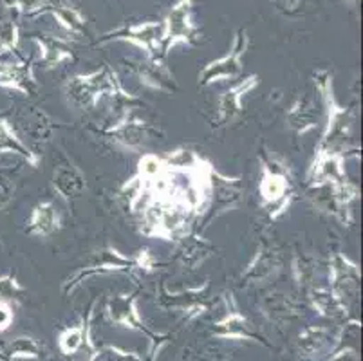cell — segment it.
Returning a JSON list of instances; mask_svg holds the SVG:
<instances>
[{
  "label": "cell",
  "mask_w": 363,
  "mask_h": 361,
  "mask_svg": "<svg viewBox=\"0 0 363 361\" xmlns=\"http://www.w3.org/2000/svg\"><path fill=\"white\" fill-rule=\"evenodd\" d=\"M240 40L237 42V48L233 49V52L230 56H226L224 60L217 62V64L208 65V69L204 71V79L210 82L213 78H220V76H230V74H235L239 71V55H240Z\"/></svg>",
  "instance_id": "cell-1"
},
{
  "label": "cell",
  "mask_w": 363,
  "mask_h": 361,
  "mask_svg": "<svg viewBox=\"0 0 363 361\" xmlns=\"http://www.w3.org/2000/svg\"><path fill=\"white\" fill-rule=\"evenodd\" d=\"M168 26H170V35L174 33V36H183L186 38L188 35V4L186 2H181L174 8V11L170 13V18H168Z\"/></svg>",
  "instance_id": "cell-2"
},
{
  "label": "cell",
  "mask_w": 363,
  "mask_h": 361,
  "mask_svg": "<svg viewBox=\"0 0 363 361\" xmlns=\"http://www.w3.org/2000/svg\"><path fill=\"white\" fill-rule=\"evenodd\" d=\"M0 152H18V154L29 155L26 152L24 145L21 143V139L13 134L11 127L6 119H0Z\"/></svg>",
  "instance_id": "cell-3"
},
{
  "label": "cell",
  "mask_w": 363,
  "mask_h": 361,
  "mask_svg": "<svg viewBox=\"0 0 363 361\" xmlns=\"http://www.w3.org/2000/svg\"><path fill=\"white\" fill-rule=\"evenodd\" d=\"M55 226V213H52L51 206H38L33 213L31 218V228L36 233H48Z\"/></svg>",
  "instance_id": "cell-4"
},
{
  "label": "cell",
  "mask_w": 363,
  "mask_h": 361,
  "mask_svg": "<svg viewBox=\"0 0 363 361\" xmlns=\"http://www.w3.org/2000/svg\"><path fill=\"white\" fill-rule=\"evenodd\" d=\"M284 188H286V183H284L282 177H279V175H266L262 183V194L267 201H273V199L280 197Z\"/></svg>",
  "instance_id": "cell-5"
},
{
  "label": "cell",
  "mask_w": 363,
  "mask_h": 361,
  "mask_svg": "<svg viewBox=\"0 0 363 361\" xmlns=\"http://www.w3.org/2000/svg\"><path fill=\"white\" fill-rule=\"evenodd\" d=\"M82 343V334L80 331H69L64 338H62V347H64L65 352H72L80 347Z\"/></svg>",
  "instance_id": "cell-6"
},
{
  "label": "cell",
  "mask_w": 363,
  "mask_h": 361,
  "mask_svg": "<svg viewBox=\"0 0 363 361\" xmlns=\"http://www.w3.org/2000/svg\"><path fill=\"white\" fill-rule=\"evenodd\" d=\"M11 191H13L11 183H9L8 179L0 177V208L6 206V203L11 199Z\"/></svg>",
  "instance_id": "cell-7"
},
{
  "label": "cell",
  "mask_w": 363,
  "mask_h": 361,
  "mask_svg": "<svg viewBox=\"0 0 363 361\" xmlns=\"http://www.w3.org/2000/svg\"><path fill=\"white\" fill-rule=\"evenodd\" d=\"M13 320V313L6 302H0V331L8 329V326Z\"/></svg>",
  "instance_id": "cell-8"
}]
</instances>
